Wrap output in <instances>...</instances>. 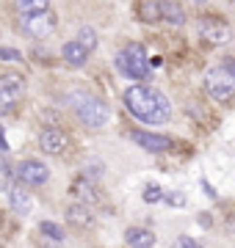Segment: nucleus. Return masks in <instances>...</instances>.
I'll return each instance as SVG.
<instances>
[{
  "mask_svg": "<svg viewBox=\"0 0 235 248\" xmlns=\"http://www.w3.org/2000/svg\"><path fill=\"white\" fill-rule=\"evenodd\" d=\"M17 177L22 185H31V187H36V185H45L47 177H50V171H47L45 163H39V160H25V163H19L17 166Z\"/></svg>",
  "mask_w": 235,
  "mask_h": 248,
  "instance_id": "obj_7",
  "label": "nucleus"
},
{
  "mask_svg": "<svg viewBox=\"0 0 235 248\" xmlns=\"http://www.w3.org/2000/svg\"><path fill=\"white\" fill-rule=\"evenodd\" d=\"M0 58H3V61H19L22 55H19L14 47H3V50H0Z\"/></svg>",
  "mask_w": 235,
  "mask_h": 248,
  "instance_id": "obj_22",
  "label": "nucleus"
},
{
  "mask_svg": "<svg viewBox=\"0 0 235 248\" xmlns=\"http://www.w3.org/2000/svg\"><path fill=\"white\" fill-rule=\"evenodd\" d=\"M72 196L78 199V202H86V204H97L100 202V193H97V187H94L91 179H78V182L72 185Z\"/></svg>",
  "mask_w": 235,
  "mask_h": 248,
  "instance_id": "obj_13",
  "label": "nucleus"
},
{
  "mask_svg": "<svg viewBox=\"0 0 235 248\" xmlns=\"http://www.w3.org/2000/svg\"><path fill=\"white\" fill-rule=\"evenodd\" d=\"M224 66H227V69H230V72L235 75V58H224Z\"/></svg>",
  "mask_w": 235,
  "mask_h": 248,
  "instance_id": "obj_25",
  "label": "nucleus"
},
{
  "mask_svg": "<svg viewBox=\"0 0 235 248\" xmlns=\"http://www.w3.org/2000/svg\"><path fill=\"white\" fill-rule=\"evenodd\" d=\"M117 66L119 72L130 80H150V61H147V50L144 45H127L122 53L117 55Z\"/></svg>",
  "mask_w": 235,
  "mask_h": 248,
  "instance_id": "obj_2",
  "label": "nucleus"
},
{
  "mask_svg": "<svg viewBox=\"0 0 235 248\" xmlns=\"http://www.w3.org/2000/svg\"><path fill=\"white\" fill-rule=\"evenodd\" d=\"M174 246H185V248H194V246H197V240H191V237H177V240H174Z\"/></svg>",
  "mask_w": 235,
  "mask_h": 248,
  "instance_id": "obj_24",
  "label": "nucleus"
},
{
  "mask_svg": "<svg viewBox=\"0 0 235 248\" xmlns=\"http://www.w3.org/2000/svg\"><path fill=\"white\" fill-rule=\"evenodd\" d=\"M205 89L216 102H230L235 97V75L227 69L224 63L221 66H213V69L205 75Z\"/></svg>",
  "mask_w": 235,
  "mask_h": 248,
  "instance_id": "obj_4",
  "label": "nucleus"
},
{
  "mask_svg": "<svg viewBox=\"0 0 235 248\" xmlns=\"http://www.w3.org/2000/svg\"><path fill=\"white\" fill-rule=\"evenodd\" d=\"M72 108L78 119H81L86 127H102V124L111 119V110L102 99L91 97V94H78V99H72Z\"/></svg>",
  "mask_w": 235,
  "mask_h": 248,
  "instance_id": "obj_3",
  "label": "nucleus"
},
{
  "mask_svg": "<svg viewBox=\"0 0 235 248\" xmlns=\"http://www.w3.org/2000/svg\"><path fill=\"white\" fill-rule=\"evenodd\" d=\"M138 17L144 19V22H155V19H163V14H161V3H141V9H138Z\"/></svg>",
  "mask_w": 235,
  "mask_h": 248,
  "instance_id": "obj_18",
  "label": "nucleus"
},
{
  "mask_svg": "<svg viewBox=\"0 0 235 248\" xmlns=\"http://www.w3.org/2000/svg\"><path fill=\"white\" fill-rule=\"evenodd\" d=\"M161 199H163V193H161V187L158 185H147L144 187V202L152 204V202H161Z\"/></svg>",
  "mask_w": 235,
  "mask_h": 248,
  "instance_id": "obj_21",
  "label": "nucleus"
},
{
  "mask_svg": "<svg viewBox=\"0 0 235 248\" xmlns=\"http://www.w3.org/2000/svg\"><path fill=\"white\" fill-rule=\"evenodd\" d=\"M91 207H94V204L75 202L72 207L67 210V221L72 223V226H78V229H86V226H91V221H94V215H91Z\"/></svg>",
  "mask_w": 235,
  "mask_h": 248,
  "instance_id": "obj_11",
  "label": "nucleus"
},
{
  "mask_svg": "<svg viewBox=\"0 0 235 248\" xmlns=\"http://www.w3.org/2000/svg\"><path fill=\"white\" fill-rule=\"evenodd\" d=\"M14 6H17L19 17H25V14H39V11H47V9H50V0H14Z\"/></svg>",
  "mask_w": 235,
  "mask_h": 248,
  "instance_id": "obj_17",
  "label": "nucleus"
},
{
  "mask_svg": "<svg viewBox=\"0 0 235 248\" xmlns=\"http://www.w3.org/2000/svg\"><path fill=\"white\" fill-rule=\"evenodd\" d=\"M89 47L86 45H81V42H78V39H75V42H67V45H64V61L69 63V66H83V63L89 61Z\"/></svg>",
  "mask_w": 235,
  "mask_h": 248,
  "instance_id": "obj_12",
  "label": "nucleus"
},
{
  "mask_svg": "<svg viewBox=\"0 0 235 248\" xmlns=\"http://www.w3.org/2000/svg\"><path fill=\"white\" fill-rule=\"evenodd\" d=\"M42 234H47V237L55 240V243H61V240H64V229L58 226V223H53V221L42 223Z\"/></svg>",
  "mask_w": 235,
  "mask_h": 248,
  "instance_id": "obj_19",
  "label": "nucleus"
},
{
  "mask_svg": "<svg viewBox=\"0 0 235 248\" xmlns=\"http://www.w3.org/2000/svg\"><path fill=\"white\" fill-rule=\"evenodd\" d=\"M9 199H11V207H14V213H17V215H28V213H31V196H28L22 187H11Z\"/></svg>",
  "mask_w": 235,
  "mask_h": 248,
  "instance_id": "obj_16",
  "label": "nucleus"
},
{
  "mask_svg": "<svg viewBox=\"0 0 235 248\" xmlns=\"http://www.w3.org/2000/svg\"><path fill=\"white\" fill-rule=\"evenodd\" d=\"M22 94H25V80H22V75L9 72V75L0 78V105H3V110H9L14 102H19Z\"/></svg>",
  "mask_w": 235,
  "mask_h": 248,
  "instance_id": "obj_6",
  "label": "nucleus"
},
{
  "mask_svg": "<svg viewBox=\"0 0 235 248\" xmlns=\"http://www.w3.org/2000/svg\"><path fill=\"white\" fill-rule=\"evenodd\" d=\"M125 105L138 122H144V124H163V122H169V116H172L169 99L163 97L158 89H150L144 83L125 91Z\"/></svg>",
  "mask_w": 235,
  "mask_h": 248,
  "instance_id": "obj_1",
  "label": "nucleus"
},
{
  "mask_svg": "<svg viewBox=\"0 0 235 248\" xmlns=\"http://www.w3.org/2000/svg\"><path fill=\"white\" fill-rule=\"evenodd\" d=\"M78 42H81V45H86L89 50H94V47H97V33H94V28H81Z\"/></svg>",
  "mask_w": 235,
  "mask_h": 248,
  "instance_id": "obj_20",
  "label": "nucleus"
},
{
  "mask_svg": "<svg viewBox=\"0 0 235 248\" xmlns=\"http://www.w3.org/2000/svg\"><path fill=\"white\" fill-rule=\"evenodd\" d=\"M22 31L34 39H45L55 31V14L50 9L47 11H39V14H25L22 17Z\"/></svg>",
  "mask_w": 235,
  "mask_h": 248,
  "instance_id": "obj_5",
  "label": "nucleus"
},
{
  "mask_svg": "<svg viewBox=\"0 0 235 248\" xmlns=\"http://www.w3.org/2000/svg\"><path fill=\"white\" fill-rule=\"evenodd\" d=\"M133 141H136L141 149H147V152H166V149H172V138L147 133V130H133Z\"/></svg>",
  "mask_w": 235,
  "mask_h": 248,
  "instance_id": "obj_10",
  "label": "nucleus"
},
{
  "mask_svg": "<svg viewBox=\"0 0 235 248\" xmlns=\"http://www.w3.org/2000/svg\"><path fill=\"white\" fill-rule=\"evenodd\" d=\"M161 14L169 25H183L185 22V14H183V9L174 0H161Z\"/></svg>",
  "mask_w": 235,
  "mask_h": 248,
  "instance_id": "obj_15",
  "label": "nucleus"
},
{
  "mask_svg": "<svg viewBox=\"0 0 235 248\" xmlns=\"http://www.w3.org/2000/svg\"><path fill=\"white\" fill-rule=\"evenodd\" d=\"M125 243H127V246L150 248V246H155V234L150 229H138V226H133V229L125 232Z\"/></svg>",
  "mask_w": 235,
  "mask_h": 248,
  "instance_id": "obj_14",
  "label": "nucleus"
},
{
  "mask_svg": "<svg viewBox=\"0 0 235 248\" xmlns=\"http://www.w3.org/2000/svg\"><path fill=\"white\" fill-rule=\"evenodd\" d=\"M39 146H42V152H47V155H61V152L69 146V138H67L61 130L50 127V130H42V135H39Z\"/></svg>",
  "mask_w": 235,
  "mask_h": 248,
  "instance_id": "obj_9",
  "label": "nucleus"
},
{
  "mask_svg": "<svg viewBox=\"0 0 235 248\" xmlns=\"http://www.w3.org/2000/svg\"><path fill=\"white\" fill-rule=\"evenodd\" d=\"M199 36H202V42H208V45H213V47L224 45L227 39H230L227 25L221 19H213V17H205L199 22Z\"/></svg>",
  "mask_w": 235,
  "mask_h": 248,
  "instance_id": "obj_8",
  "label": "nucleus"
},
{
  "mask_svg": "<svg viewBox=\"0 0 235 248\" xmlns=\"http://www.w3.org/2000/svg\"><path fill=\"white\" fill-rule=\"evenodd\" d=\"M166 202L172 204V207H180V204H185V196L183 193H169L166 196Z\"/></svg>",
  "mask_w": 235,
  "mask_h": 248,
  "instance_id": "obj_23",
  "label": "nucleus"
}]
</instances>
